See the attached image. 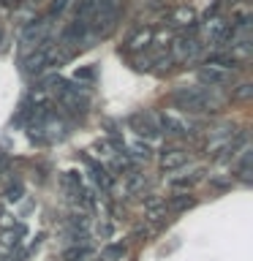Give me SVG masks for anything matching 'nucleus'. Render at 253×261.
Listing matches in <instances>:
<instances>
[{"instance_id":"obj_1","label":"nucleus","mask_w":253,"mask_h":261,"mask_svg":"<svg viewBox=\"0 0 253 261\" xmlns=\"http://www.w3.org/2000/svg\"><path fill=\"white\" fill-rule=\"evenodd\" d=\"M171 106L188 114H212L220 109V98L201 87H180L171 93Z\"/></svg>"},{"instance_id":"obj_2","label":"nucleus","mask_w":253,"mask_h":261,"mask_svg":"<svg viewBox=\"0 0 253 261\" xmlns=\"http://www.w3.org/2000/svg\"><path fill=\"white\" fill-rule=\"evenodd\" d=\"M73 55H68L63 46H57L55 44V38L52 41H46V44H41L38 49H33L30 55H24V73L28 76H38V73H44L49 71L52 65H60L65 60H71Z\"/></svg>"},{"instance_id":"obj_3","label":"nucleus","mask_w":253,"mask_h":261,"mask_svg":"<svg viewBox=\"0 0 253 261\" xmlns=\"http://www.w3.org/2000/svg\"><path fill=\"white\" fill-rule=\"evenodd\" d=\"M120 11H122V0H101L90 19V36L95 38H106L109 33L117 28V19H120Z\"/></svg>"},{"instance_id":"obj_4","label":"nucleus","mask_w":253,"mask_h":261,"mask_svg":"<svg viewBox=\"0 0 253 261\" xmlns=\"http://www.w3.org/2000/svg\"><path fill=\"white\" fill-rule=\"evenodd\" d=\"M55 38V22L46 19V16H41L38 22H28L19 36V49L22 55H30L33 49H38L41 44H46V41Z\"/></svg>"},{"instance_id":"obj_5","label":"nucleus","mask_w":253,"mask_h":261,"mask_svg":"<svg viewBox=\"0 0 253 261\" xmlns=\"http://www.w3.org/2000/svg\"><path fill=\"white\" fill-rule=\"evenodd\" d=\"M171 57L174 60H183V63H193V60H201L204 57V44L196 36H174L171 38Z\"/></svg>"},{"instance_id":"obj_6","label":"nucleus","mask_w":253,"mask_h":261,"mask_svg":"<svg viewBox=\"0 0 253 261\" xmlns=\"http://www.w3.org/2000/svg\"><path fill=\"white\" fill-rule=\"evenodd\" d=\"M158 130L169 136H193L199 134V122L191 117H177V114H155Z\"/></svg>"},{"instance_id":"obj_7","label":"nucleus","mask_w":253,"mask_h":261,"mask_svg":"<svg viewBox=\"0 0 253 261\" xmlns=\"http://www.w3.org/2000/svg\"><path fill=\"white\" fill-rule=\"evenodd\" d=\"M128 125H131V130H136L139 136L155 139L161 134V130H158V120H155V112H139V114H134V117L128 120Z\"/></svg>"},{"instance_id":"obj_8","label":"nucleus","mask_w":253,"mask_h":261,"mask_svg":"<svg viewBox=\"0 0 253 261\" xmlns=\"http://www.w3.org/2000/svg\"><path fill=\"white\" fill-rule=\"evenodd\" d=\"M169 24L171 28H180V30H196V11L191 6H180L169 14Z\"/></svg>"},{"instance_id":"obj_9","label":"nucleus","mask_w":253,"mask_h":261,"mask_svg":"<svg viewBox=\"0 0 253 261\" xmlns=\"http://www.w3.org/2000/svg\"><path fill=\"white\" fill-rule=\"evenodd\" d=\"M185 163H188V152L180 150V147H171V150H163V152H161V169H163V171L183 169Z\"/></svg>"},{"instance_id":"obj_10","label":"nucleus","mask_w":253,"mask_h":261,"mask_svg":"<svg viewBox=\"0 0 253 261\" xmlns=\"http://www.w3.org/2000/svg\"><path fill=\"white\" fill-rule=\"evenodd\" d=\"M204 65L207 68H218V71H234V68H240V63L232 57V52H212L204 57Z\"/></svg>"},{"instance_id":"obj_11","label":"nucleus","mask_w":253,"mask_h":261,"mask_svg":"<svg viewBox=\"0 0 253 261\" xmlns=\"http://www.w3.org/2000/svg\"><path fill=\"white\" fill-rule=\"evenodd\" d=\"M153 36H155L153 28H142V30L131 33L128 41H125V52H139V49L150 46V44H153Z\"/></svg>"},{"instance_id":"obj_12","label":"nucleus","mask_w":253,"mask_h":261,"mask_svg":"<svg viewBox=\"0 0 253 261\" xmlns=\"http://www.w3.org/2000/svg\"><path fill=\"white\" fill-rule=\"evenodd\" d=\"M98 3H101V0H77V8H73V19L90 24V19H93Z\"/></svg>"},{"instance_id":"obj_13","label":"nucleus","mask_w":253,"mask_h":261,"mask_svg":"<svg viewBox=\"0 0 253 261\" xmlns=\"http://www.w3.org/2000/svg\"><path fill=\"white\" fill-rule=\"evenodd\" d=\"M204 179V169H196L193 174H180V177H171L169 185L177 188V191H188V188H193L196 182H201Z\"/></svg>"},{"instance_id":"obj_14","label":"nucleus","mask_w":253,"mask_h":261,"mask_svg":"<svg viewBox=\"0 0 253 261\" xmlns=\"http://www.w3.org/2000/svg\"><path fill=\"white\" fill-rule=\"evenodd\" d=\"M199 82L201 85H210V87H215V85H226L229 82V73L226 71H218V68H204L199 71Z\"/></svg>"},{"instance_id":"obj_15","label":"nucleus","mask_w":253,"mask_h":261,"mask_svg":"<svg viewBox=\"0 0 253 261\" xmlns=\"http://www.w3.org/2000/svg\"><path fill=\"white\" fill-rule=\"evenodd\" d=\"M166 215H169L166 201H158V204H153V207L144 210V220H147L150 226H161L163 220H166Z\"/></svg>"},{"instance_id":"obj_16","label":"nucleus","mask_w":253,"mask_h":261,"mask_svg":"<svg viewBox=\"0 0 253 261\" xmlns=\"http://www.w3.org/2000/svg\"><path fill=\"white\" fill-rule=\"evenodd\" d=\"M128 158L134 161V163H142V161H150V155H153V150H150V144L147 142H134L128 147Z\"/></svg>"},{"instance_id":"obj_17","label":"nucleus","mask_w":253,"mask_h":261,"mask_svg":"<svg viewBox=\"0 0 253 261\" xmlns=\"http://www.w3.org/2000/svg\"><path fill=\"white\" fill-rule=\"evenodd\" d=\"M196 204V199L193 196H188V193H180V196H174V199H171L169 204H166V210L169 212H183V210H191Z\"/></svg>"},{"instance_id":"obj_18","label":"nucleus","mask_w":253,"mask_h":261,"mask_svg":"<svg viewBox=\"0 0 253 261\" xmlns=\"http://www.w3.org/2000/svg\"><path fill=\"white\" fill-rule=\"evenodd\" d=\"M73 6V0H52V6H49V11L44 14L46 16V19H60V16L65 14V11H68V8Z\"/></svg>"},{"instance_id":"obj_19","label":"nucleus","mask_w":253,"mask_h":261,"mask_svg":"<svg viewBox=\"0 0 253 261\" xmlns=\"http://www.w3.org/2000/svg\"><path fill=\"white\" fill-rule=\"evenodd\" d=\"M22 193H24L22 182H11V185L6 188V201H8V204H16V201L22 199Z\"/></svg>"},{"instance_id":"obj_20","label":"nucleus","mask_w":253,"mask_h":261,"mask_svg":"<svg viewBox=\"0 0 253 261\" xmlns=\"http://www.w3.org/2000/svg\"><path fill=\"white\" fill-rule=\"evenodd\" d=\"M106 258H122L125 256V245H109V248L104 250Z\"/></svg>"},{"instance_id":"obj_21","label":"nucleus","mask_w":253,"mask_h":261,"mask_svg":"<svg viewBox=\"0 0 253 261\" xmlns=\"http://www.w3.org/2000/svg\"><path fill=\"white\" fill-rule=\"evenodd\" d=\"M234 98H240V101H245V98H250V85H248V82L237 85V90H234Z\"/></svg>"},{"instance_id":"obj_22","label":"nucleus","mask_w":253,"mask_h":261,"mask_svg":"<svg viewBox=\"0 0 253 261\" xmlns=\"http://www.w3.org/2000/svg\"><path fill=\"white\" fill-rule=\"evenodd\" d=\"M0 226H3V228L16 226V223H14V218H11V212H0Z\"/></svg>"},{"instance_id":"obj_23","label":"nucleus","mask_w":253,"mask_h":261,"mask_svg":"<svg viewBox=\"0 0 253 261\" xmlns=\"http://www.w3.org/2000/svg\"><path fill=\"white\" fill-rule=\"evenodd\" d=\"M73 79H93V68H82V71H77V73H73Z\"/></svg>"},{"instance_id":"obj_24","label":"nucleus","mask_w":253,"mask_h":261,"mask_svg":"<svg viewBox=\"0 0 253 261\" xmlns=\"http://www.w3.org/2000/svg\"><path fill=\"white\" fill-rule=\"evenodd\" d=\"M0 6L3 8H16V6H22V0H0Z\"/></svg>"},{"instance_id":"obj_25","label":"nucleus","mask_w":253,"mask_h":261,"mask_svg":"<svg viewBox=\"0 0 253 261\" xmlns=\"http://www.w3.org/2000/svg\"><path fill=\"white\" fill-rule=\"evenodd\" d=\"M0 44H3V30H0Z\"/></svg>"},{"instance_id":"obj_26","label":"nucleus","mask_w":253,"mask_h":261,"mask_svg":"<svg viewBox=\"0 0 253 261\" xmlns=\"http://www.w3.org/2000/svg\"><path fill=\"white\" fill-rule=\"evenodd\" d=\"M0 166H3V155H0Z\"/></svg>"}]
</instances>
